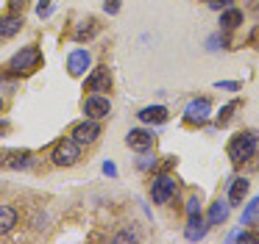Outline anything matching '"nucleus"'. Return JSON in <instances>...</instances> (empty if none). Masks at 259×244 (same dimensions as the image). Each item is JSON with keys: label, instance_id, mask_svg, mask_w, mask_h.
Listing matches in <instances>:
<instances>
[{"label": "nucleus", "instance_id": "obj_1", "mask_svg": "<svg viewBox=\"0 0 259 244\" xmlns=\"http://www.w3.org/2000/svg\"><path fill=\"white\" fill-rule=\"evenodd\" d=\"M226 153H229V158L234 161V164H245V161L253 158V153H256V133H248L245 131V133L231 136Z\"/></svg>", "mask_w": 259, "mask_h": 244}, {"label": "nucleus", "instance_id": "obj_2", "mask_svg": "<svg viewBox=\"0 0 259 244\" xmlns=\"http://www.w3.org/2000/svg\"><path fill=\"white\" fill-rule=\"evenodd\" d=\"M39 61H42L39 47L28 44V47H20L17 53L12 55V61H9V67H6V70L12 72V75H25V72L36 70V67H39Z\"/></svg>", "mask_w": 259, "mask_h": 244}, {"label": "nucleus", "instance_id": "obj_3", "mask_svg": "<svg viewBox=\"0 0 259 244\" xmlns=\"http://www.w3.org/2000/svg\"><path fill=\"white\" fill-rule=\"evenodd\" d=\"M78 158H81V144L75 142L73 136L62 139V142L53 147V153H51V161L56 166H73V164H78Z\"/></svg>", "mask_w": 259, "mask_h": 244}, {"label": "nucleus", "instance_id": "obj_4", "mask_svg": "<svg viewBox=\"0 0 259 244\" xmlns=\"http://www.w3.org/2000/svg\"><path fill=\"white\" fill-rule=\"evenodd\" d=\"M176 177H170V175H156L153 177V183H151V197H153V203H159V205H167L170 200L176 197Z\"/></svg>", "mask_w": 259, "mask_h": 244}, {"label": "nucleus", "instance_id": "obj_5", "mask_svg": "<svg viewBox=\"0 0 259 244\" xmlns=\"http://www.w3.org/2000/svg\"><path fill=\"white\" fill-rule=\"evenodd\" d=\"M209 114H212V100L209 97H195L187 103L184 108V119L190 122V125H203V122L209 119Z\"/></svg>", "mask_w": 259, "mask_h": 244}, {"label": "nucleus", "instance_id": "obj_6", "mask_svg": "<svg viewBox=\"0 0 259 244\" xmlns=\"http://www.w3.org/2000/svg\"><path fill=\"white\" fill-rule=\"evenodd\" d=\"M70 136H73L81 147H84V144H92L98 136H101V125H98V119H90V116H87L84 122H78V125L73 128V133H70Z\"/></svg>", "mask_w": 259, "mask_h": 244}, {"label": "nucleus", "instance_id": "obj_7", "mask_svg": "<svg viewBox=\"0 0 259 244\" xmlns=\"http://www.w3.org/2000/svg\"><path fill=\"white\" fill-rule=\"evenodd\" d=\"M84 114L90 116V119H103V116L112 114V103H109V97H103V94H90V97L84 100Z\"/></svg>", "mask_w": 259, "mask_h": 244}, {"label": "nucleus", "instance_id": "obj_8", "mask_svg": "<svg viewBox=\"0 0 259 244\" xmlns=\"http://www.w3.org/2000/svg\"><path fill=\"white\" fill-rule=\"evenodd\" d=\"M92 67V55H90V50H73V53L67 55V72L73 78H81V75H87V70Z\"/></svg>", "mask_w": 259, "mask_h": 244}, {"label": "nucleus", "instance_id": "obj_9", "mask_svg": "<svg viewBox=\"0 0 259 244\" xmlns=\"http://www.w3.org/2000/svg\"><path fill=\"white\" fill-rule=\"evenodd\" d=\"M31 164H34V155H31L28 150H12V153H6L0 158V166H3V169H28Z\"/></svg>", "mask_w": 259, "mask_h": 244}, {"label": "nucleus", "instance_id": "obj_10", "mask_svg": "<svg viewBox=\"0 0 259 244\" xmlns=\"http://www.w3.org/2000/svg\"><path fill=\"white\" fill-rule=\"evenodd\" d=\"M125 144H128L131 150H137V153H148V150L153 147V133L142 131V128H134V131H128V136H125Z\"/></svg>", "mask_w": 259, "mask_h": 244}, {"label": "nucleus", "instance_id": "obj_11", "mask_svg": "<svg viewBox=\"0 0 259 244\" xmlns=\"http://www.w3.org/2000/svg\"><path fill=\"white\" fill-rule=\"evenodd\" d=\"M87 89L95 94L101 92H109L112 89V75H109V67H98V70H92V75L87 78Z\"/></svg>", "mask_w": 259, "mask_h": 244}, {"label": "nucleus", "instance_id": "obj_12", "mask_svg": "<svg viewBox=\"0 0 259 244\" xmlns=\"http://www.w3.org/2000/svg\"><path fill=\"white\" fill-rule=\"evenodd\" d=\"M25 25L23 14H17V11H12V14L0 17V39H12L20 33V28Z\"/></svg>", "mask_w": 259, "mask_h": 244}, {"label": "nucleus", "instance_id": "obj_13", "mask_svg": "<svg viewBox=\"0 0 259 244\" xmlns=\"http://www.w3.org/2000/svg\"><path fill=\"white\" fill-rule=\"evenodd\" d=\"M137 116L145 125H162V122H167V108L164 105H145V108H140Z\"/></svg>", "mask_w": 259, "mask_h": 244}, {"label": "nucleus", "instance_id": "obj_14", "mask_svg": "<svg viewBox=\"0 0 259 244\" xmlns=\"http://www.w3.org/2000/svg\"><path fill=\"white\" fill-rule=\"evenodd\" d=\"M206 230H209V222H203L201 216H190V222L184 227V238L187 241H201L206 236Z\"/></svg>", "mask_w": 259, "mask_h": 244}, {"label": "nucleus", "instance_id": "obj_15", "mask_svg": "<svg viewBox=\"0 0 259 244\" xmlns=\"http://www.w3.org/2000/svg\"><path fill=\"white\" fill-rule=\"evenodd\" d=\"M229 208H231L229 200H218V203H212V208H209V214H206L209 227H212V225H223V222L229 219Z\"/></svg>", "mask_w": 259, "mask_h": 244}, {"label": "nucleus", "instance_id": "obj_16", "mask_svg": "<svg viewBox=\"0 0 259 244\" xmlns=\"http://www.w3.org/2000/svg\"><path fill=\"white\" fill-rule=\"evenodd\" d=\"M248 189H251L248 177H234V180H231V189H229V203L231 205H242V200L248 197Z\"/></svg>", "mask_w": 259, "mask_h": 244}, {"label": "nucleus", "instance_id": "obj_17", "mask_svg": "<svg viewBox=\"0 0 259 244\" xmlns=\"http://www.w3.org/2000/svg\"><path fill=\"white\" fill-rule=\"evenodd\" d=\"M14 225H17V208H12V205H0V236L12 233Z\"/></svg>", "mask_w": 259, "mask_h": 244}, {"label": "nucleus", "instance_id": "obj_18", "mask_svg": "<svg viewBox=\"0 0 259 244\" xmlns=\"http://www.w3.org/2000/svg\"><path fill=\"white\" fill-rule=\"evenodd\" d=\"M242 25V11L240 9H223V14H220V28L223 31H234V28Z\"/></svg>", "mask_w": 259, "mask_h": 244}, {"label": "nucleus", "instance_id": "obj_19", "mask_svg": "<svg viewBox=\"0 0 259 244\" xmlns=\"http://www.w3.org/2000/svg\"><path fill=\"white\" fill-rule=\"evenodd\" d=\"M98 33V22L95 20H84L78 28H75V42H84V39H92Z\"/></svg>", "mask_w": 259, "mask_h": 244}, {"label": "nucleus", "instance_id": "obj_20", "mask_svg": "<svg viewBox=\"0 0 259 244\" xmlns=\"http://www.w3.org/2000/svg\"><path fill=\"white\" fill-rule=\"evenodd\" d=\"M259 216V197H253L251 203L245 205V211H242V219L240 225H253V219Z\"/></svg>", "mask_w": 259, "mask_h": 244}, {"label": "nucleus", "instance_id": "obj_21", "mask_svg": "<svg viewBox=\"0 0 259 244\" xmlns=\"http://www.w3.org/2000/svg\"><path fill=\"white\" fill-rule=\"evenodd\" d=\"M234 108H237V103H229V105H223V111L218 114V128L229 125V119H231V114H234Z\"/></svg>", "mask_w": 259, "mask_h": 244}, {"label": "nucleus", "instance_id": "obj_22", "mask_svg": "<svg viewBox=\"0 0 259 244\" xmlns=\"http://www.w3.org/2000/svg\"><path fill=\"white\" fill-rule=\"evenodd\" d=\"M229 241H259V233H248V230H240V233H231Z\"/></svg>", "mask_w": 259, "mask_h": 244}, {"label": "nucleus", "instance_id": "obj_23", "mask_svg": "<svg viewBox=\"0 0 259 244\" xmlns=\"http://www.w3.org/2000/svg\"><path fill=\"white\" fill-rule=\"evenodd\" d=\"M187 216H201V197L187 200Z\"/></svg>", "mask_w": 259, "mask_h": 244}, {"label": "nucleus", "instance_id": "obj_24", "mask_svg": "<svg viewBox=\"0 0 259 244\" xmlns=\"http://www.w3.org/2000/svg\"><path fill=\"white\" fill-rule=\"evenodd\" d=\"M51 14H53V6H51V0H42V3L36 6V17H39V20H48Z\"/></svg>", "mask_w": 259, "mask_h": 244}, {"label": "nucleus", "instance_id": "obj_25", "mask_svg": "<svg viewBox=\"0 0 259 244\" xmlns=\"http://www.w3.org/2000/svg\"><path fill=\"white\" fill-rule=\"evenodd\" d=\"M120 3H123V0H103V11H106V14H117Z\"/></svg>", "mask_w": 259, "mask_h": 244}, {"label": "nucleus", "instance_id": "obj_26", "mask_svg": "<svg viewBox=\"0 0 259 244\" xmlns=\"http://www.w3.org/2000/svg\"><path fill=\"white\" fill-rule=\"evenodd\" d=\"M209 50H220V47H223V44H226V39L223 36H220V33H214V36H209Z\"/></svg>", "mask_w": 259, "mask_h": 244}, {"label": "nucleus", "instance_id": "obj_27", "mask_svg": "<svg viewBox=\"0 0 259 244\" xmlns=\"http://www.w3.org/2000/svg\"><path fill=\"white\" fill-rule=\"evenodd\" d=\"M137 166H140V169H151V166H156V158H153V155H142V158L137 161Z\"/></svg>", "mask_w": 259, "mask_h": 244}, {"label": "nucleus", "instance_id": "obj_28", "mask_svg": "<svg viewBox=\"0 0 259 244\" xmlns=\"http://www.w3.org/2000/svg\"><path fill=\"white\" fill-rule=\"evenodd\" d=\"M214 86H218V89H229V92H237V89H240V83H237V81H218Z\"/></svg>", "mask_w": 259, "mask_h": 244}, {"label": "nucleus", "instance_id": "obj_29", "mask_svg": "<svg viewBox=\"0 0 259 244\" xmlns=\"http://www.w3.org/2000/svg\"><path fill=\"white\" fill-rule=\"evenodd\" d=\"M114 241H137V233L123 230V233H117V236H114Z\"/></svg>", "mask_w": 259, "mask_h": 244}, {"label": "nucleus", "instance_id": "obj_30", "mask_svg": "<svg viewBox=\"0 0 259 244\" xmlns=\"http://www.w3.org/2000/svg\"><path fill=\"white\" fill-rule=\"evenodd\" d=\"M9 9H12V11H17V14H23L25 0H9Z\"/></svg>", "mask_w": 259, "mask_h": 244}, {"label": "nucleus", "instance_id": "obj_31", "mask_svg": "<svg viewBox=\"0 0 259 244\" xmlns=\"http://www.w3.org/2000/svg\"><path fill=\"white\" fill-rule=\"evenodd\" d=\"M103 172H106L109 177H114V175H117V166H114L112 161H106V164H103Z\"/></svg>", "mask_w": 259, "mask_h": 244}, {"label": "nucleus", "instance_id": "obj_32", "mask_svg": "<svg viewBox=\"0 0 259 244\" xmlns=\"http://www.w3.org/2000/svg\"><path fill=\"white\" fill-rule=\"evenodd\" d=\"M229 3H231V0H212V9H214V11H220V9H229Z\"/></svg>", "mask_w": 259, "mask_h": 244}, {"label": "nucleus", "instance_id": "obj_33", "mask_svg": "<svg viewBox=\"0 0 259 244\" xmlns=\"http://www.w3.org/2000/svg\"><path fill=\"white\" fill-rule=\"evenodd\" d=\"M251 44H253V47H256V50H259V28H256V31H253V33H251Z\"/></svg>", "mask_w": 259, "mask_h": 244}, {"label": "nucleus", "instance_id": "obj_34", "mask_svg": "<svg viewBox=\"0 0 259 244\" xmlns=\"http://www.w3.org/2000/svg\"><path fill=\"white\" fill-rule=\"evenodd\" d=\"M3 131H9V125H6V122H0V133H3Z\"/></svg>", "mask_w": 259, "mask_h": 244}, {"label": "nucleus", "instance_id": "obj_35", "mask_svg": "<svg viewBox=\"0 0 259 244\" xmlns=\"http://www.w3.org/2000/svg\"><path fill=\"white\" fill-rule=\"evenodd\" d=\"M0 111H3V97H0Z\"/></svg>", "mask_w": 259, "mask_h": 244}]
</instances>
